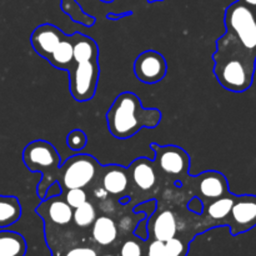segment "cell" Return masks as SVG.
Masks as SVG:
<instances>
[{"instance_id":"cell-24","label":"cell","mask_w":256,"mask_h":256,"mask_svg":"<svg viewBox=\"0 0 256 256\" xmlns=\"http://www.w3.org/2000/svg\"><path fill=\"white\" fill-rule=\"evenodd\" d=\"M88 144V138L82 130L75 129L68 134L66 136V145L69 149L74 150V152H80L84 149Z\"/></svg>"},{"instance_id":"cell-18","label":"cell","mask_w":256,"mask_h":256,"mask_svg":"<svg viewBox=\"0 0 256 256\" xmlns=\"http://www.w3.org/2000/svg\"><path fill=\"white\" fill-rule=\"evenodd\" d=\"M92 238L99 245L106 246L112 244L118 236V228L114 220L109 216H100L92 222Z\"/></svg>"},{"instance_id":"cell-13","label":"cell","mask_w":256,"mask_h":256,"mask_svg":"<svg viewBox=\"0 0 256 256\" xmlns=\"http://www.w3.org/2000/svg\"><path fill=\"white\" fill-rule=\"evenodd\" d=\"M72 50H74V62H90L99 59V48L95 40L90 36L75 32L72 35Z\"/></svg>"},{"instance_id":"cell-25","label":"cell","mask_w":256,"mask_h":256,"mask_svg":"<svg viewBox=\"0 0 256 256\" xmlns=\"http://www.w3.org/2000/svg\"><path fill=\"white\" fill-rule=\"evenodd\" d=\"M86 192L82 188H74V189H68L66 195H65V202L69 204V206L72 209L80 206L82 204H84L85 202H88L86 199Z\"/></svg>"},{"instance_id":"cell-17","label":"cell","mask_w":256,"mask_h":256,"mask_svg":"<svg viewBox=\"0 0 256 256\" xmlns=\"http://www.w3.org/2000/svg\"><path fill=\"white\" fill-rule=\"evenodd\" d=\"M176 218H175L174 212H170V210H164V212H160L155 219L154 225H152L154 239L164 242L174 238L176 234Z\"/></svg>"},{"instance_id":"cell-9","label":"cell","mask_w":256,"mask_h":256,"mask_svg":"<svg viewBox=\"0 0 256 256\" xmlns=\"http://www.w3.org/2000/svg\"><path fill=\"white\" fill-rule=\"evenodd\" d=\"M152 149L155 152L159 168L170 175H182L189 172L190 156L184 149L175 145L160 146L152 142Z\"/></svg>"},{"instance_id":"cell-12","label":"cell","mask_w":256,"mask_h":256,"mask_svg":"<svg viewBox=\"0 0 256 256\" xmlns=\"http://www.w3.org/2000/svg\"><path fill=\"white\" fill-rule=\"evenodd\" d=\"M129 170L135 185L140 190L148 192L156 182V174H155L154 166H152V162L145 159V158H140V159L134 160L130 164Z\"/></svg>"},{"instance_id":"cell-36","label":"cell","mask_w":256,"mask_h":256,"mask_svg":"<svg viewBox=\"0 0 256 256\" xmlns=\"http://www.w3.org/2000/svg\"><path fill=\"white\" fill-rule=\"evenodd\" d=\"M149 2H162V0H148Z\"/></svg>"},{"instance_id":"cell-35","label":"cell","mask_w":256,"mask_h":256,"mask_svg":"<svg viewBox=\"0 0 256 256\" xmlns=\"http://www.w3.org/2000/svg\"><path fill=\"white\" fill-rule=\"evenodd\" d=\"M100 2H114V0H100Z\"/></svg>"},{"instance_id":"cell-4","label":"cell","mask_w":256,"mask_h":256,"mask_svg":"<svg viewBox=\"0 0 256 256\" xmlns=\"http://www.w3.org/2000/svg\"><path fill=\"white\" fill-rule=\"evenodd\" d=\"M226 32L234 35L245 49L256 55V12L238 0L225 10Z\"/></svg>"},{"instance_id":"cell-26","label":"cell","mask_w":256,"mask_h":256,"mask_svg":"<svg viewBox=\"0 0 256 256\" xmlns=\"http://www.w3.org/2000/svg\"><path fill=\"white\" fill-rule=\"evenodd\" d=\"M165 248H166L168 256H182L184 254L185 250V246L182 240L176 239L175 236L165 242Z\"/></svg>"},{"instance_id":"cell-8","label":"cell","mask_w":256,"mask_h":256,"mask_svg":"<svg viewBox=\"0 0 256 256\" xmlns=\"http://www.w3.org/2000/svg\"><path fill=\"white\" fill-rule=\"evenodd\" d=\"M166 72V60L155 50H145L138 55L134 62L135 76L144 84H156L162 82Z\"/></svg>"},{"instance_id":"cell-1","label":"cell","mask_w":256,"mask_h":256,"mask_svg":"<svg viewBox=\"0 0 256 256\" xmlns=\"http://www.w3.org/2000/svg\"><path fill=\"white\" fill-rule=\"evenodd\" d=\"M214 74L224 89L244 92L254 82L256 55L245 49L242 42L225 32L216 40V52L212 54Z\"/></svg>"},{"instance_id":"cell-37","label":"cell","mask_w":256,"mask_h":256,"mask_svg":"<svg viewBox=\"0 0 256 256\" xmlns=\"http://www.w3.org/2000/svg\"><path fill=\"white\" fill-rule=\"evenodd\" d=\"M104 256H114V255H104Z\"/></svg>"},{"instance_id":"cell-19","label":"cell","mask_w":256,"mask_h":256,"mask_svg":"<svg viewBox=\"0 0 256 256\" xmlns=\"http://www.w3.org/2000/svg\"><path fill=\"white\" fill-rule=\"evenodd\" d=\"M25 252L26 242L22 235L0 229V256H24Z\"/></svg>"},{"instance_id":"cell-7","label":"cell","mask_w":256,"mask_h":256,"mask_svg":"<svg viewBox=\"0 0 256 256\" xmlns=\"http://www.w3.org/2000/svg\"><path fill=\"white\" fill-rule=\"evenodd\" d=\"M232 235L246 232L256 226V195H235L229 216L225 220Z\"/></svg>"},{"instance_id":"cell-29","label":"cell","mask_w":256,"mask_h":256,"mask_svg":"<svg viewBox=\"0 0 256 256\" xmlns=\"http://www.w3.org/2000/svg\"><path fill=\"white\" fill-rule=\"evenodd\" d=\"M62 184H60L59 182H54L52 184H50V186L46 189L42 200L52 199V198H59L60 195H62Z\"/></svg>"},{"instance_id":"cell-15","label":"cell","mask_w":256,"mask_h":256,"mask_svg":"<svg viewBox=\"0 0 256 256\" xmlns=\"http://www.w3.org/2000/svg\"><path fill=\"white\" fill-rule=\"evenodd\" d=\"M42 208L45 209V214L50 222L58 225H66L72 220V209L65 200L45 199L42 200Z\"/></svg>"},{"instance_id":"cell-11","label":"cell","mask_w":256,"mask_h":256,"mask_svg":"<svg viewBox=\"0 0 256 256\" xmlns=\"http://www.w3.org/2000/svg\"><path fill=\"white\" fill-rule=\"evenodd\" d=\"M196 178H199V192L202 198L215 200L230 194L229 182L222 172L210 170Z\"/></svg>"},{"instance_id":"cell-6","label":"cell","mask_w":256,"mask_h":256,"mask_svg":"<svg viewBox=\"0 0 256 256\" xmlns=\"http://www.w3.org/2000/svg\"><path fill=\"white\" fill-rule=\"evenodd\" d=\"M99 162L88 154H78L69 158L60 166V179L65 189L82 188L90 184L96 175Z\"/></svg>"},{"instance_id":"cell-16","label":"cell","mask_w":256,"mask_h":256,"mask_svg":"<svg viewBox=\"0 0 256 256\" xmlns=\"http://www.w3.org/2000/svg\"><path fill=\"white\" fill-rule=\"evenodd\" d=\"M48 62L55 69L66 70V72L72 69V66L74 65V50H72V35L70 36L64 35L62 40L55 48V50L49 56Z\"/></svg>"},{"instance_id":"cell-20","label":"cell","mask_w":256,"mask_h":256,"mask_svg":"<svg viewBox=\"0 0 256 256\" xmlns=\"http://www.w3.org/2000/svg\"><path fill=\"white\" fill-rule=\"evenodd\" d=\"M22 215V205L15 196L0 195V229L15 224Z\"/></svg>"},{"instance_id":"cell-14","label":"cell","mask_w":256,"mask_h":256,"mask_svg":"<svg viewBox=\"0 0 256 256\" xmlns=\"http://www.w3.org/2000/svg\"><path fill=\"white\" fill-rule=\"evenodd\" d=\"M129 180H128L126 170L119 165L108 166L102 175V188L108 192V194L119 195L126 190Z\"/></svg>"},{"instance_id":"cell-27","label":"cell","mask_w":256,"mask_h":256,"mask_svg":"<svg viewBox=\"0 0 256 256\" xmlns=\"http://www.w3.org/2000/svg\"><path fill=\"white\" fill-rule=\"evenodd\" d=\"M120 254L122 256H142V248L138 242L129 240V242H124Z\"/></svg>"},{"instance_id":"cell-3","label":"cell","mask_w":256,"mask_h":256,"mask_svg":"<svg viewBox=\"0 0 256 256\" xmlns=\"http://www.w3.org/2000/svg\"><path fill=\"white\" fill-rule=\"evenodd\" d=\"M22 162L30 172H42V179L36 192L42 200L46 189L50 184L56 182V176L60 172L59 152L50 142L45 140H34L22 150Z\"/></svg>"},{"instance_id":"cell-5","label":"cell","mask_w":256,"mask_h":256,"mask_svg":"<svg viewBox=\"0 0 256 256\" xmlns=\"http://www.w3.org/2000/svg\"><path fill=\"white\" fill-rule=\"evenodd\" d=\"M99 62H74L69 70V86L70 94L74 100L79 102H89L96 92L98 82H99Z\"/></svg>"},{"instance_id":"cell-30","label":"cell","mask_w":256,"mask_h":256,"mask_svg":"<svg viewBox=\"0 0 256 256\" xmlns=\"http://www.w3.org/2000/svg\"><path fill=\"white\" fill-rule=\"evenodd\" d=\"M65 256H98V254L92 248H75L68 252Z\"/></svg>"},{"instance_id":"cell-21","label":"cell","mask_w":256,"mask_h":256,"mask_svg":"<svg viewBox=\"0 0 256 256\" xmlns=\"http://www.w3.org/2000/svg\"><path fill=\"white\" fill-rule=\"evenodd\" d=\"M234 200L235 195L232 194V192L225 195V196L219 198V199L212 200V202L206 209V212L210 219L215 220V222H220V224H225V220L229 216L230 210H232V204H234Z\"/></svg>"},{"instance_id":"cell-22","label":"cell","mask_w":256,"mask_h":256,"mask_svg":"<svg viewBox=\"0 0 256 256\" xmlns=\"http://www.w3.org/2000/svg\"><path fill=\"white\" fill-rule=\"evenodd\" d=\"M60 5H62V12L69 15L72 22H79L82 26L88 28L95 24V18L86 14L76 0H60Z\"/></svg>"},{"instance_id":"cell-23","label":"cell","mask_w":256,"mask_h":256,"mask_svg":"<svg viewBox=\"0 0 256 256\" xmlns=\"http://www.w3.org/2000/svg\"><path fill=\"white\" fill-rule=\"evenodd\" d=\"M96 219V212L92 202H85L80 206L75 208L72 212V220L80 228H88L92 225Z\"/></svg>"},{"instance_id":"cell-28","label":"cell","mask_w":256,"mask_h":256,"mask_svg":"<svg viewBox=\"0 0 256 256\" xmlns=\"http://www.w3.org/2000/svg\"><path fill=\"white\" fill-rule=\"evenodd\" d=\"M148 256H168L165 242H160V240H154V242L149 245Z\"/></svg>"},{"instance_id":"cell-32","label":"cell","mask_w":256,"mask_h":256,"mask_svg":"<svg viewBox=\"0 0 256 256\" xmlns=\"http://www.w3.org/2000/svg\"><path fill=\"white\" fill-rule=\"evenodd\" d=\"M94 195L96 198H99V199H105V198H108V192L104 188H99V189L95 190Z\"/></svg>"},{"instance_id":"cell-10","label":"cell","mask_w":256,"mask_h":256,"mask_svg":"<svg viewBox=\"0 0 256 256\" xmlns=\"http://www.w3.org/2000/svg\"><path fill=\"white\" fill-rule=\"evenodd\" d=\"M64 32L52 24H42L34 29L30 35V42L32 49L38 55L44 58L45 60L49 59L50 55L55 50L60 42L64 38Z\"/></svg>"},{"instance_id":"cell-2","label":"cell","mask_w":256,"mask_h":256,"mask_svg":"<svg viewBox=\"0 0 256 256\" xmlns=\"http://www.w3.org/2000/svg\"><path fill=\"white\" fill-rule=\"evenodd\" d=\"M162 112L145 109L140 98L132 92L118 95L106 112L110 134L120 140L130 139L144 128L154 129L162 122Z\"/></svg>"},{"instance_id":"cell-33","label":"cell","mask_w":256,"mask_h":256,"mask_svg":"<svg viewBox=\"0 0 256 256\" xmlns=\"http://www.w3.org/2000/svg\"><path fill=\"white\" fill-rule=\"evenodd\" d=\"M242 4H244L245 6L250 8V9L255 10L256 12V0H239Z\"/></svg>"},{"instance_id":"cell-34","label":"cell","mask_w":256,"mask_h":256,"mask_svg":"<svg viewBox=\"0 0 256 256\" xmlns=\"http://www.w3.org/2000/svg\"><path fill=\"white\" fill-rule=\"evenodd\" d=\"M126 15H132V12H125V14H122V15L108 14L106 18H109V19H120V18H122V16H126Z\"/></svg>"},{"instance_id":"cell-31","label":"cell","mask_w":256,"mask_h":256,"mask_svg":"<svg viewBox=\"0 0 256 256\" xmlns=\"http://www.w3.org/2000/svg\"><path fill=\"white\" fill-rule=\"evenodd\" d=\"M188 209L190 212H195V214H202V210H204V204H202V202L199 198H192L189 202V204H188Z\"/></svg>"}]
</instances>
